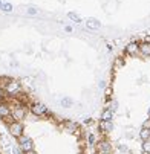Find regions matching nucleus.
<instances>
[{
    "mask_svg": "<svg viewBox=\"0 0 150 154\" xmlns=\"http://www.w3.org/2000/svg\"><path fill=\"white\" fill-rule=\"evenodd\" d=\"M9 133L14 136V137H20L21 133H23V125H21L20 122H12L9 125Z\"/></svg>",
    "mask_w": 150,
    "mask_h": 154,
    "instance_id": "obj_1",
    "label": "nucleus"
},
{
    "mask_svg": "<svg viewBox=\"0 0 150 154\" xmlns=\"http://www.w3.org/2000/svg\"><path fill=\"white\" fill-rule=\"evenodd\" d=\"M32 148H34V143L29 137H21L20 139V149L21 151L29 152V151H32Z\"/></svg>",
    "mask_w": 150,
    "mask_h": 154,
    "instance_id": "obj_2",
    "label": "nucleus"
},
{
    "mask_svg": "<svg viewBox=\"0 0 150 154\" xmlns=\"http://www.w3.org/2000/svg\"><path fill=\"white\" fill-rule=\"evenodd\" d=\"M46 112H48L46 105H43V104H40V102H37V104H34V105H32V113H34V115H37V116L45 115Z\"/></svg>",
    "mask_w": 150,
    "mask_h": 154,
    "instance_id": "obj_3",
    "label": "nucleus"
},
{
    "mask_svg": "<svg viewBox=\"0 0 150 154\" xmlns=\"http://www.w3.org/2000/svg\"><path fill=\"white\" fill-rule=\"evenodd\" d=\"M12 116H14V119H17V121L23 119V118L26 116V110H25L23 107H15L14 112H12Z\"/></svg>",
    "mask_w": 150,
    "mask_h": 154,
    "instance_id": "obj_4",
    "label": "nucleus"
},
{
    "mask_svg": "<svg viewBox=\"0 0 150 154\" xmlns=\"http://www.w3.org/2000/svg\"><path fill=\"white\" fill-rule=\"evenodd\" d=\"M86 25H88V28H91V29H100L101 28V23H100L97 18H88Z\"/></svg>",
    "mask_w": 150,
    "mask_h": 154,
    "instance_id": "obj_5",
    "label": "nucleus"
},
{
    "mask_svg": "<svg viewBox=\"0 0 150 154\" xmlns=\"http://www.w3.org/2000/svg\"><path fill=\"white\" fill-rule=\"evenodd\" d=\"M100 128L104 131V133H109V131H112V130H113V124H112V122L101 121V122H100Z\"/></svg>",
    "mask_w": 150,
    "mask_h": 154,
    "instance_id": "obj_6",
    "label": "nucleus"
},
{
    "mask_svg": "<svg viewBox=\"0 0 150 154\" xmlns=\"http://www.w3.org/2000/svg\"><path fill=\"white\" fill-rule=\"evenodd\" d=\"M112 118H113V112H110L109 108H106L103 115H101V121H106V122H112Z\"/></svg>",
    "mask_w": 150,
    "mask_h": 154,
    "instance_id": "obj_7",
    "label": "nucleus"
},
{
    "mask_svg": "<svg viewBox=\"0 0 150 154\" xmlns=\"http://www.w3.org/2000/svg\"><path fill=\"white\" fill-rule=\"evenodd\" d=\"M20 90V84L18 82H15V81H11L9 84H8V92L12 95V93H17Z\"/></svg>",
    "mask_w": 150,
    "mask_h": 154,
    "instance_id": "obj_8",
    "label": "nucleus"
},
{
    "mask_svg": "<svg viewBox=\"0 0 150 154\" xmlns=\"http://www.w3.org/2000/svg\"><path fill=\"white\" fill-rule=\"evenodd\" d=\"M139 137L145 142V140H148L150 139V128H142L141 131H139Z\"/></svg>",
    "mask_w": 150,
    "mask_h": 154,
    "instance_id": "obj_9",
    "label": "nucleus"
},
{
    "mask_svg": "<svg viewBox=\"0 0 150 154\" xmlns=\"http://www.w3.org/2000/svg\"><path fill=\"white\" fill-rule=\"evenodd\" d=\"M60 104H61L63 107H66V108H71V107L74 105V101H72L71 98H63V99L60 101Z\"/></svg>",
    "mask_w": 150,
    "mask_h": 154,
    "instance_id": "obj_10",
    "label": "nucleus"
},
{
    "mask_svg": "<svg viewBox=\"0 0 150 154\" xmlns=\"http://www.w3.org/2000/svg\"><path fill=\"white\" fill-rule=\"evenodd\" d=\"M100 149H101V152H110V143L109 142H101Z\"/></svg>",
    "mask_w": 150,
    "mask_h": 154,
    "instance_id": "obj_11",
    "label": "nucleus"
},
{
    "mask_svg": "<svg viewBox=\"0 0 150 154\" xmlns=\"http://www.w3.org/2000/svg\"><path fill=\"white\" fill-rule=\"evenodd\" d=\"M139 49H141V52H142L144 55H150V45H148V43H144V45H141Z\"/></svg>",
    "mask_w": 150,
    "mask_h": 154,
    "instance_id": "obj_12",
    "label": "nucleus"
},
{
    "mask_svg": "<svg viewBox=\"0 0 150 154\" xmlns=\"http://www.w3.org/2000/svg\"><path fill=\"white\" fill-rule=\"evenodd\" d=\"M126 49H127V52H129V54H135V52L138 51V46L135 45V43H130V45H127V48H126Z\"/></svg>",
    "mask_w": 150,
    "mask_h": 154,
    "instance_id": "obj_13",
    "label": "nucleus"
},
{
    "mask_svg": "<svg viewBox=\"0 0 150 154\" xmlns=\"http://www.w3.org/2000/svg\"><path fill=\"white\" fill-rule=\"evenodd\" d=\"M68 17H69L72 21H75V23H80V21H81L80 15H78V14H75V12H69V14H68Z\"/></svg>",
    "mask_w": 150,
    "mask_h": 154,
    "instance_id": "obj_14",
    "label": "nucleus"
},
{
    "mask_svg": "<svg viewBox=\"0 0 150 154\" xmlns=\"http://www.w3.org/2000/svg\"><path fill=\"white\" fill-rule=\"evenodd\" d=\"M8 115H9V110H8V107H6V105H0V116L5 118V116H8Z\"/></svg>",
    "mask_w": 150,
    "mask_h": 154,
    "instance_id": "obj_15",
    "label": "nucleus"
},
{
    "mask_svg": "<svg viewBox=\"0 0 150 154\" xmlns=\"http://www.w3.org/2000/svg\"><path fill=\"white\" fill-rule=\"evenodd\" d=\"M0 9L5 11V12H11V11H12V5H11V3H2Z\"/></svg>",
    "mask_w": 150,
    "mask_h": 154,
    "instance_id": "obj_16",
    "label": "nucleus"
},
{
    "mask_svg": "<svg viewBox=\"0 0 150 154\" xmlns=\"http://www.w3.org/2000/svg\"><path fill=\"white\" fill-rule=\"evenodd\" d=\"M142 151L150 154V139H148V140H145V142L142 143Z\"/></svg>",
    "mask_w": 150,
    "mask_h": 154,
    "instance_id": "obj_17",
    "label": "nucleus"
},
{
    "mask_svg": "<svg viewBox=\"0 0 150 154\" xmlns=\"http://www.w3.org/2000/svg\"><path fill=\"white\" fill-rule=\"evenodd\" d=\"M107 108H109L110 112H115V110L118 108V102H116V101H112L109 105H107Z\"/></svg>",
    "mask_w": 150,
    "mask_h": 154,
    "instance_id": "obj_18",
    "label": "nucleus"
},
{
    "mask_svg": "<svg viewBox=\"0 0 150 154\" xmlns=\"http://www.w3.org/2000/svg\"><path fill=\"white\" fill-rule=\"evenodd\" d=\"M66 127H68V130L71 131V133H74V130H75V127H77V125H75L74 122H68V124H66Z\"/></svg>",
    "mask_w": 150,
    "mask_h": 154,
    "instance_id": "obj_19",
    "label": "nucleus"
},
{
    "mask_svg": "<svg viewBox=\"0 0 150 154\" xmlns=\"http://www.w3.org/2000/svg\"><path fill=\"white\" fill-rule=\"evenodd\" d=\"M26 12H28L29 15H35V14H38V9H37V8H29Z\"/></svg>",
    "mask_w": 150,
    "mask_h": 154,
    "instance_id": "obj_20",
    "label": "nucleus"
},
{
    "mask_svg": "<svg viewBox=\"0 0 150 154\" xmlns=\"http://www.w3.org/2000/svg\"><path fill=\"white\" fill-rule=\"evenodd\" d=\"M106 85H107L106 81H100V82H98V87H100V89H106Z\"/></svg>",
    "mask_w": 150,
    "mask_h": 154,
    "instance_id": "obj_21",
    "label": "nucleus"
},
{
    "mask_svg": "<svg viewBox=\"0 0 150 154\" xmlns=\"http://www.w3.org/2000/svg\"><path fill=\"white\" fill-rule=\"evenodd\" d=\"M89 143H91V145L95 143V136H94V134H89Z\"/></svg>",
    "mask_w": 150,
    "mask_h": 154,
    "instance_id": "obj_22",
    "label": "nucleus"
},
{
    "mask_svg": "<svg viewBox=\"0 0 150 154\" xmlns=\"http://www.w3.org/2000/svg\"><path fill=\"white\" fill-rule=\"evenodd\" d=\"M64 31H66V32H72V28L71 26H64Z\"/></svg>",
    "mask_w": 150,
    "mask_h": 154,
    "instance_id": "obj_23",
    "label": "nucleus"
},
{
    "mask_svg": "<svg viewBox=\"0 0 150 154\" xmlns=\"http://www.w3.org/2000/svg\"><path fill=\"white\" fill-rule=\"evenodd\" d=\"M12 154H20V151H18V149L14 146V148H12Z\"/></svg>",
    "mask_w": 150,
    "mask_h": 154,
    "instance_id": "obj_24",
    "label": "nucleus"
},
{
    "mask_svg": "<svg viewBox=\"0 0 150 154\" xmlns=\"http://www.w3.org/2000/svg\"><path fill=\"white\" fill-rule=\"evenodd\" d=\"M2 96H3V90H2V89H0V98H2Z\"/></svg>",
    "mask_w": 150,
    "mask_h": 154,
    "instance_id": "obj_25",
    "label": "nucleus"
},
{
    "mask_svg": "<svg viewBox=\"0 0 150 154\" xmlns=\"http://www.w3.org/2000/svg\"><path fill=\"white\" fill-rule=\"evenodd\" d=\"M147 115H148V118H150V107H148V110H147Z\"/></svg>",
    "mask_w": 150,
    "mask_h": 154,
    "instance_id": "obj_26",
    "label": "nucleus"
},
{
    "mask_svg": "<svg viewBox=\"0 0 150 154\" xmlns=\"http://www.w3.org/2000/svg\"><path fill=\"white\" fill-rule=\"evenodd\" d=\"M100 154H110V152H100Z\"/></svg>",
    "mask_w": 150,
    "mask_h": 154,
    "instance_id": "obj_27",
    "label": "nucleus"
},
{
    "mask_svg": "<svg viewBox=\"0 0 150 154\" xmlns=\"http://www.w3.org/2000/svg\"><path fill=\"white\" fill-rule=\"evenodd\" d=\"M0 6H2V0H0Z\"/></svg>",
    "mask_w": 150,
    "mask_h": 154,
    "instance_id": "obj_28",
    "label": "nucleus"
}]
</instances>
